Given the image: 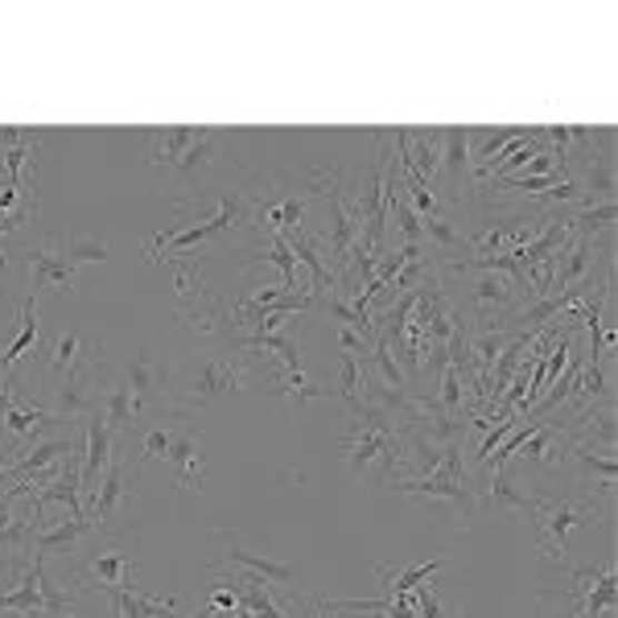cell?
<instances>
[{
	"label": "cell",
	"mask_w": 618,
	"mask_h": 618,
	"mask_svg": "<svg viewBox=\"0 0 618 618\" xmlns=\"http://www.w3.org/2000/svg\"><path fill=\"white\" fill-rule=\"evenodd\" d=\"M450 561H421V565H380V598H396V602H405L408 594L417 590L421 581L437 574V569H446Z\"/></svg>",
	"instance_id": "cell-17"
},
{
	"label": "cell",
	"mask_w": 618,
	"mask_h": 618,
	"mask_svg": "<svg viewBox=\"0 0 618 618\" xmlns=\"http://www.w3.org/2000/svg\"><path fill=\"white\" fill-rule=\"evenodd\" d=\"M195 141H198V128H157V132H149V153H144V161L153 169L173 173L178 161L186 157V149Z\"/></svg>",
	"instance_id": "cell-16"
},
{
	"label": "cell",
	"mask_w": 618,
	"mask_h": 618,
	"mask_svg": "<svg viewBox=\"0 0 618 618\" xmlns=\"http://www.w3.org/2000/svg\"><path fill=\"white\" fill-rule=\"evenodd\" d=\"M470 132L475 128H441V169H446V182H462L466 166H470Z\"/></svg>",
	"instance_id": "cell-22"
},
{
	"label": "cell",
	"mask_w": 618,
	"mask_h": 618,
	"mask_svg": "<svg viewBox=\"0 0 618 618\" xmlns=\"http://www.w3.org/2000/svg\"><path fill=\"white\" fill-rule=\"evenodd\" d=\"M29 277H33V293H38V289L67 293V289L79 281V265L54 256L50 248H29Z\"/></svg>",
	"instance_id": "cell-15"
},
{
	"label": "cell",
	"mask_w": 618,
	"mask_h": 618,
	"mask_svg": "<svg viewBox=\"0 0 618 618\" xmlns=\"http://www.w3.org/2000/svg\"><path fill=\"white\" fill-rule=\"evenodd\" d=\"M313 186V195L326 202V256L335 260V285L347 277V268H351V256H355V243H359V223H355V215L342 207V195H338V173H313L309 178Z\"/></svg>",
	"instance_id": "cell-5"
},
{
	"label": "cell",
	"mask_w": 618,
	"mask_h": 618,
	"mask_svg": "<svg viewBox=\"0 0 618 618\" xmlns=\"http://www.w3.org/2000/svg\"><path fill=\"white\" fill-rule=\"evenodd\" d=\"M169 441H173V433H169L166 425H153V429L144 433V441H141V466L144 462H166Z\"/></svg>",
	"instance_id": "cell-30"
},
{
	"label": "cell",
	"mask_w": 618,
	"mask_h": 618,
	"mask_svg": "<svg viewBox=\"0 0 618 618\" xmlns=\"http://www.w3.org/2000/svg\"><path fill=\"white\" fill-rule=\"evenodd\" d=\"M252 219V198L243 190H227L219 198V211L198 227H186V231H161V236L149 239V260H161V252H182V248H195V243H207V239L223 236V231H236Z\"/></svg>",
	"instance_id": "cell-4"
},
{
	"label": "cell",
	"mask_w": 618,
	"mask_h": 618,
	"mask_svg": "<svg viewBox=\"0 0 618 618\" xmlns=\"http://www.w3.org/2000/svg\"><path fill=\"white\" fill-rule=\"evenodd\" d=\"M223 141H227V137L219 132V128H198V141L186 149V157L178 161V169H173V178H178V182H190L198 169L211 166L215 149H219Z\"/></svg>",
	"instance_id": "cell-26"
},
{
	"label": "cell",
	"mask_w": 618,
	"mask_h": 618,
	"mask_svg": "<svg viewBox=\"0 0 618 618\" xmlns=\"http://www.w3.org/2000/svg\"><path fill=\"white\" fill-rule=\"evenodd\" d=\"M602 516L606 511L598 507V499L577 495V491L532 495V499H528V524H532L536 536H540V552L557 565H569L565 561V552H569V532L581 528V524H598Z\"/></svg>",
	"instance_id": "cell-3"
},
{
	"label": "cell",
	"mask_w": 618,
	"mask_h": 618,
	"mask_svg": "<svg viewBox=\"0 0 618 618\" xmlns=\"http://www.w3.org/2000/svg\"><path fill=\"white\" fill-rule=\"evenodd\" d=\"M13 504H17V495L9 491V487H4V491H0V528H9V524L21 520V516L13 511Z\"/></svg>",
	"instance_id": "cell-31"
},
{
	"label": "cell",
	"mask_w": 618,
	"mask_h": 618,
	"mask_svg": "<svg viewBox=\"0 0 618 618\" xmlns=\"http://www.w3.org/2000/svg\"><path fill=\"white\" fill-rule=\"evenodd\" d=\"M38 338H42V326H38V293L26 297V306H21V335L13 338V347L0 355V371H9L13 363H21V355L29 347H38Z\"/></svg>",
	"instance_id": "cell-27"
},
{
	"label": "cell",
	"mask_w": 618,
	"mask_h": 618,
	"mask_svg": "<svg viewBox=\"0 0 618 618\" xmlns=\"http://www.w3.org/2000/svg\"><path fill=\"white\" fill-rule=\"evenodd\" d=\"M342 462L351 466L355 478H371V482H396L400 478V417L383 405H363L351 412V429L338 441Z\"/></svg>",
	"instance_id": "cell-1"
},
{
	"label": "cell",
	"mask_w": 618,
	"mask_h": 618,
	"mask_svg": "<svg viewBox=\"0 0 618 618\" xmlns=\"http://www.w3.org/2000/svg\"><path fill=\"white\" fill-rule=\"evenodd\" d=\"M166 462L178 470V487H182V491H202L207 475H202V446H198V437L173 433Z\"/></svg>",
	"instance_id": "cell-18"
},
{
	"label": "cell",
	"mask_w": 618,
	"mask_h": 618,
	"mask_svg": "<svg viewBox=\"0 0 618 618\" xmlns=\"http://www.w3.org/2000/svg\"><path fill=\"white\" fill-rule=\"evenodd\" d=\"M71 433L67 437H50V441H42V446H33V450H26L21 458H17L4 475H0V487H17V482H26V478L42 475V470H50L54 462H62L67 453H71Z\"/></svg>",
	"instance_id": "cell-13"
},
{
	"label": "cell",
	"mask_w": 618,
	"mask_h": 618,
	"mask_svg": "<svg viewBox=\"0 0 618 618\" xmlns=\"http://www.w3.org/2000/svg\"><path fill=\"white\" fill-rule=\"evenodd\" d=\"M231 392H260V383L248 371V355H198L186 371H169L166 396L169 412H198L227 400Z\"/></svg>",
	"instance_id": "cell-2"
},
{
	"label": "cell",
	"mask_w": 618,
	"mask_h": 618,
	"mask_svg": "<svg viewBox=\"0 0 618 618\" xmlns=\"http://www.w3.org/2000/svg\"><path fill=\"white\" fill-rule=\"evenodd\" d=\"M112 610H120L124 618H173V598H149L141 590H116V594H103Z\"/></svg>",
	"instance_id": "cell-21"
},
{
	"label": "cell",
	"mask_w": 618,
	"mask_h": 618,
	"mask_svg": "<svg viewBox=\"0 0 618 618\" xmlns=\"http://www.w3.org/2000/svg\"><path fill=\"white\" fill-rule=\"evenodd\" d=\"M137 475H141V462H128L124 450L116 446V458L108 462V470L99 475L96 491H91V507H87V520L96 532L103 528H112V520L132 504V495H137Z\"/></svg>",
	"instance_id": "cell-6"
},
{
	"label": "cell",
	"mask_w": 618,
	"mask_h": 618,
	"mask_svg": "<svg viewBox=\"0 0 618 618\" xmlns=\"http://www.w3.org/2000/svg\"><path fill=\"white\" fill-rule=\"evenodd\" d=\"M99 363L103 359H91V363H74L54 388V400H50V412H54L58 421H74V417H91L99 408Z\"/></svg>",
	"instance_id": "cell-7"
},
{
	"label": "cell",
	"mask_w": 618,
	"mask_h": 618,
	"mask_svg": "<svg viewBox=\"0 0 618 618\" xmlns=\"http://www.w3.org/2000/svg\"><path fill=\"white\" fill-rule=\"evenodd\" d=\"M392 491L400 495H429V499H446V504L458 511V516H475V491H470V482L466 478H450V475H437V470H429V475L421 478H396V482H388Z\"/></svg>",
	"instance_id": "cell-11"
},
{
	"label": "cell",
	"mask_w": 618,
	"mask_h": 618,
	"mask_svg": "<svg viewBox=\"0 0 618 618\" xmlns=\"http://www.w3.org/2000/svg\"><path fill=\"white\" fill-rule=\"evenodd\" d=\"M421 236L429 239V243H433L441 256L458 252V248L466 243V236L450 223V219H446V215H437V219H421Z\"/></svg>",
	"instance_id": "cell-28"
},
{
	"label": "cell",
	"mask_w": 618,
	"mask_h": 618,
	"mask_svg": "<svg viewBox=\"0 0 618 618\" xmlns=\"http://www.w3.org/2000/svg\"><path fill=\"white\" fill-rule=\"evenodd\" d=\"M132 565H137V552H132V548H124V545L103 548V552H96L87 565H74V581H79L83 590H99V594L137 590Z\"/></svg>",
	"instance_id": "cell-8"
},
{
	"label": "cell",
	"mask_w": 618,
	"mask_h": 618,
	"mask_svg": "<svg viewBox=\"0 0 618 618\" xmlns=\"http://www.w3.org/2000/svg\"><path fill=\"white\" fill-rule=\"evenodd\" d=\"M79 347H83V335H79V330H71V335L58 338L54 355H50V371H54V380H62V376H67V371L79 363Z\"/></svg>",
	"instance_id": "cell-29"
},
{
	"label": "cell",
	"mask_w": 618,
	"mask_h": 618,
	"mask_svg": "<svg viewBox=\"0 0 618 618\" xmlns=\"http://www.w3.org/2000/svg\"><path fill=\"white\" fill-rule=\"evenodd\" d=\"M42 569H46V561H29L13 590L0 594V610H4V615H46L42 610Z\"/></svg>",
	"instance_id": "cell-19"
},
{
	"label": "cell",
	"mask_w": 618,
	"mask_h": 618,
	"mask_svg": "<svg viewBox=\"0 0 618 618\" xmlns=\"http://www.w3.org/2000/svg\"><path fill=\"white\" fill-rule=\"evenodd\" d=\"M120 380H124L128 396H132V417H137V421H141V412H149V408H166L169 412V396H166L169 371H161V367L153 363V351H149V347H141V351L128 359Z\"/></svg>",
	"instance_id": "cell-9"
},
{
	"label": "cell",
	"mask_w": 618,
	"mask_h": 618,
	"mask_svg": "<svg viewBox=\"0 0 618 618\" xmlns=\"http://www.w3.org/2000/svg\"><path fill=\"white\" fill-rule=\"evenodd\" d=\"M306 198H297V195H289V198H281V202H265L260 211H256V219L272 231V236H289V231H297V227L306 223Z\"/></svg>",
	"instance_id": "cell-23"
},
{
	"label": "cell",
	"mask_w": 618,
	"mask_h": 618,
	"mask_svg": "<svg viewBox=\"0 0 618 618\" xmlns=\"http://www.w3.org/2000/svg\"><path fill=\"white\" fill-rule=\"evenodd\" d=\"M87 536H96V528H91L87 516H67V520H58V524H33V528H29L26 552H29V561H46L50 552L74 557Z\"/></svg>",
	"instance_id": "cell-10"
},
{
	"label": "cell",
	"mask_w": 618,
	"mask_h": 618,
	"mask_svg": "<svg viewBox=\"0 0 618 618\" xmlns=\"http://www.w3.org/2000/svg\"><path fill=\"white\" fill-rule=\"evenodd\" d=\"M54 256H62V260H71V265H103L108 260V243H99V239L91 236H50V243H46Z\"/></svg>",
	"instance_id": "cell-24"
},
{
	"label": "cell",
	"mask_w": 618,
	"mask_h": 618,
	"mask_svg": "<svg viewBox=\"0 0 618 618\" xmlns=\"http://www.w3.org/2000/svg\"><path fill=\"white\" fill-rule=\"evenodd\" d=\"M96 412H103V421L112 425L116 437L137 425V417H132V396H128L124 380H112L108 388H103V392H99V408H96Z\"/></svg>",
	"instance_id": "cell-25"
},
{
	"label": "cell",
	"mask_w": 618,
	"mask_h": 618,
	"mask_svg": "<svg viewBox=\"0 0 618 618\" xmlns=\"http://www.w3.org/2000/svg\"><path fill=\"white\" fill-rule=\"evenodd\" d=\"M487 499H491V507L499 516H528V499L532 495L516 487V478H511L507 466H495L491 482H487Z\"/></svg>",
	"instance_id": "cell-20"
},
{
	"label": "cell",
	"mask_w": 618,
	"mask_h": 618,
	"mask_svg": "<svg viewBox=\"0 0 618 618\" xmlns=\"http://www.w3.org/2000/svg\"><path fill=\"white\" fill-rule=\"evenodd\" d=\"M223 561L231 565V569H248V574L265 577V581H272V586H293L297 581V569L289 561H277V557H268V552H256V548H243L236 545V540H227V552Z\"/></svg>",
	"instance_id": "cell-14"
},
{
	"label": "cell",
	"mask_w": 618,
	"mask_h": 618,
	"mask_svg": "<svg viewBox=\"0 0 618 618\" xmlns=\"http://www.w3.org/2000/svg\"><path fill=\"white\" fill-rule=\"evenodd\" d=\"M50 421H58L50 408L46 405H17L13 392H9V376L0 380V429H4L9 441H33Z\"/></svg>",
	"instance_id": "cell-12"
}]
</instances>
